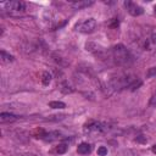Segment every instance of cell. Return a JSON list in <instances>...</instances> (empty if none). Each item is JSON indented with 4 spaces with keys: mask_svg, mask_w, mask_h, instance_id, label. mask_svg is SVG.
Wrapping results in <instances>:
<instances>
[{
    "mask_svg": "<svg viewBox=\"0 0 156 156\" xmlns=\"http://www.w3.org/2000/svg\"><path fill=\"white\" fill-rule=\"evenodd\" d=\"M136 77L132 76V74H118V76H115L110 79L108 82V88L112 90V91H119L122 89H126L130 85V83L135 79Z\"/></svg>",
    "mask_w": 156,
    "mask_h": 156,
    "instance_id": "cell-1",
    "label": "cell"
},
{
    "mask_svg": "<svg viewBox=\"0 0 156 156\" xmlns=\"http://www.w3.org/2000/svg\"><path fill=\"white\" fill-rule=\"evenodd\" d=\"M112 58L118 66H126L130 62V54L123 44H117L112 49Z\"/></svg>",
    "mask_w": 156,
    "mask_h": 156,
    "instance_id": "cell-2",
    "label": "cell"
},
{
    "mask_svg": "<svg viewBox=\"0 0 156 156\" xmlns=\"http://www.w3.org/2000/svg\"><path fill=\"white\" fill-rule=\"evenodd\" d=\"M0 7L4 9V11L9 12L10 15H20L24 11V2L23 1H18V0H15V1H6V2H1L0 4Z\"/></svg>",
    "mask_w": 156,
    "mask_h": 156,
    "instance_id": "cell-3",
    "label": "cell"
},
{
    "mask_svg": "<svg viewBox=\"0 0 156 156\" xmlns=\"http://www.w3.org/2000/svg\"><path fill=\"white\" fill-rule=\"evenodd\" d=\"M104 130H105V126L96 121H90L89 123H87L84 126V133L88 135H91V136H96V135L101 134Z\"/></svg>",
    "mask_w": 156,
    "mask_h": 156,
    "instance_id": "cell-4",
    "label": "cell"
},
{
    "mask_svg": "<svg viewBox=\"0 0 156 156\" xmlns=\"http://www.w3.org/2000/svg\"><path fill=\"white\" fill-rule=\"evenodd\" d=\"M77 30L82 32V33H93L96 28V21L94 18H87L83 22H80L79 24H77Z\"/></svg>",
    "mask_w": 156,
    "mask_h": 156,
    "instance_id": "cell-5",
    "label": "cell"
},
{
    "mask_svg": "<svg viewBox=\"0 0 156 156\" xmlns=\"http://www.w3.org/2000/svg\"><path fill=\"white\" fill-rule=\"evenodd\" d=\"M9 135H10L11 139H13L15 141H17V143H20V144H24V143H27V141L29 140V134H28L27 132L22 130V129L11 130V132L9 133Z\"/></svg>",
    "mask_w": 156,
    "mask_h": 156,
    "instance_id": "cell-6",
    "label": "cell"
},
{
    "mask_svg": "<svg viewBox=\"0 0 156 156\" xmlns=\"http://www.w3.org/2000/svg\"><path fill=\"white\" fill-rule=\"evenodd\" d=\"M85 49H87V51L93 52L95 56H98V57H100V58H104V57H105L106 51L104 50V48H101V46L98 45L96 43H91V41L87 43V44H85Z\"/></svg>",
    "mask_w": 156,
    "mask_h": 156,
    "instance_id": "cell-7",
    "label": "cell"
},
{
    "mask_svg": "<svg viewBox=\"0 0 156 156\" xmlns=\"http://www.w3.org/2000/svg\"><path fill=\"white\" fill-rule=\"evenodd\" d=\"M124 6H126V9L128 10V12H129L132 16H134V17L140 16V15H143V12H144L143 7L139 6L138 4L133 2V1H126V2H124Z\"/></svg>",
    "mask_w": 156,
    "mask_h": 156,
    "instance_id": "cell-8",
    "label": "cell"
},
{
    "mask_svg": "<svg viewBox=\"0 0 156 156\" xmlns=\"http://www.w3.org/2000/svg\"><path fill=\"white\" fill-rule=\"evenodd\" d=\"M18 118V116L10 113V112H1L0 113V122L1 123H10V122H15Z\"/></svg>",
    "mask_w": 156,
    "mask_h": 156,
    "instance_id": "cell-9",
    "label": "cell"
},
{
    "mask_svg": "<svg viewBox=\"0 0 156 156\" xmlns=\"http://www.w3.org/2000/svg\"><path fill=\"white\" fill-rule=\"evenodd\" d=\"M90 5H93V1H88V0H78V1H72L71 2V6L76 10H82V9H85Z\"/></svg>",
    "mask_w": 156,
    "mask_h": 156,
    "instance_id": "cell-10",
    "label": "cell"
},
{
    "mask_svg": "<svg viewBox=\"0 0 156 156\" xmlns=\"http://www.w3.org/2000/svg\"><path fill=\"white\" fill-rule=\"evenodd\" d=\"M61 138V133L60 132H49V133H45V135H44V140L45 141H54V140H57V139H60Z\"/></svg>",
    "mask_w": 156,
    "mask_h": 156,
    "instance_id": "cell-11",
    "label": "cell"
},
{
    "mask_svg": "<svg viewBox=\"0 0 156 156\" xmlns=\"http://www.w3.org/2000/svg\"><path fill=\"white\" fill-rule=\"evenodd\" d=\"M91 151V146L88 144V143H80L77 147V152L79 155H87Z\"/></svg>",
    "mask_w": 156,
    "mask_h": 156,
    "instance_id": "cell-12",
    "label": "cell"
},
{
    "mask_svg": "<svg viewBox=\"0 0 156 156\" xmlns=\"http://www.w3.org/2000/svg\"><path fill=\"white\" fill-rule=\"evenodd\" d=\"M0 55H1V62L2 63H7V62H12L13 60H15V57L12 56V55H10V54H7L5 50H1V52H0Z\"/></svg>",
    "mask_w": 156,
    "mask_h": 156,
    "instance_id": "cell-13",
    "label": "cell"
},
{
    "mask_svg": "<svg viewBox=\"0 0 156 156\" xmlns=\"http://www.w3.org/2000/svg\"><path fill=\"white\" fill-rule=\"evenodd\" d=\"M141 84H143V82H141L139 78H135V79L130 83V85L128 87V89H129L130 91H134V90H136L138 88H140V87H141Z\"/></svg>",
    "mask_w": 156,
    "mask_h": 156,
    "instance_id": "cell-14",
    "label": "cell"
},
{
    "mask_svg": "<svg viewBox=\"0 0 156 156\" xmlns=\"http://www.w3.org/2000/svg\"><path fill=\"white\" fill-rule=\"evenodd\" d=\"M151 45H156V34H152L146 41H145V48L147 50L151 49Z\"/></svg>",
    "mask_w": 156,
    "mask_h": 156,
    "instance_id": "cell-15",
    "label": "cell"
},
{
    "mask_svg": "<svg viewBox=\"0 0 156 156\" xmlns=\"http://www.w3.org/2000/svg\"><path fill=\"white\" fill-rule=\"evenodd\" d=\"M51 82V74L49 72H43V76H41V83L44 85H49Z\"/></svg>",
    "mask_w": 156,
    "mask_h": 156,
    "instance_id": "cell-16",
    "label": "cell"
},
{
    "mask_svg": "<svg viewBox=\"0 0 156 156\" xmlns=\"http://www.w3.org/2000/svg\"><path fill=\"white\" fill-rule=\"evenodd\" d=\"M49 106L51 108H65L66 104L62 101H51V102H49Z\"/></svg>",
    "mask_w": 156,
    "mask_h": 156,
    "instance_id": "cell-17",
    "label": "cell"
},
{
    "mask_svg": "<svg viewBox=\"0 0 156 156\" xmlns=\"http://www.w3.org/2000/svg\"><path fill=\"white\" fill-rule=\"evenodd\" d=\"M68 150V145L67 144H65V143H62V144H58L57 146H56V149H55V151L57 152V154H65L66 151Z\"/></svg>",
    "mask_w": 156,
    "mask_h": 156,
    "instance_id": "cell-18",
    "label": "cell"
},
{
    "mask_svg": "<svg viewBox=\"0 0 156 156\" xmlns=\"http://www.w3.org/2000/svg\"><path fill=\"white\" fill-rule=\"evenodd\" d=\"M61 91H62L63 94H68V93H72V91H73V88L69 87L67 82H63V83L61 84Z\"/></svg>",
    "mask_w": 156,
    "mask_h": 156,
    "instance_id": "cell-19",
    "label": "cell"
},
{
    "mask_svg": "<svg viewBox=\"0 0 156 156\" xmlns=\"http://www.w3.org/2000/svg\"><path fill=\"white\" fill-rule=\"evenodd\" d=\"M146 77L147 78H152V77H156V66L154 67H150L146 72Z\"/></svg>",
    "mask_w": 156,
    "mask_h": 156,
    "instance_id": "cell-20",
    "label": "cell"
},
{
    "mask_svg": "<svg viewBox=\"0 0 156 156\" xmlns=\"http://www.w3.org/2000/svg\"><path fill=\"white\" fill-rule=\"evenodd\" d=\"M98 155H99V156H105V155H107V147L100 146V147L98 149Z\"/></svg>",
    "mask_w": 156,
    "mask_h": 156,
    "instance_id": "cell-21",
    "label": "cell"
},
{
    "mask_svg": "<svg viewBox=\"0 0 156 156\" xmlns=\"http://www.w3.org/2000/svg\"><path fill=\"white\" fill-rule=\"evenodd\" d=\"M118 156H133V152L130 150H123L122 152L118 154Z\"/></svg>",
    "mask_w": 156,
    "mask_h": 156,
    "instance_id": "cell-22",
    "label": "cell"
},
{
    "mask_svg": "<svg viewBox=\"0 0 156 156\" xmlns=\"http://www.w3.org/2000/svg\"><path fill=\"white\" fill-rule=\"evenodd\" d=\"M136 141L145 143V141H146V139H145V138H143V135H139V136H136Z\"/></svg>",
    "mask_w": 156,
    "mask_h": 156,
    "instance_id": "cell-23",
    "label": "cell"
},
{
    "mask_svg": "<svg viewBox=\"0 0 156 156\" xmlns=\"http://www.w3.org/2000/svg\"><path fill=\"white\" fill-rule=\"evenodd\" d=\"M150 105H156V94L151 98V100H150Z\"/></svg>",
    "mask_w": 156,
    "mask_h": 156,
    "instance_id": "cell-24",
    "label": "cell"
},
{
    "mask_svg": "<svg viewBox=\"0 0 156 156\" xmlns=\"http://www.w3.org/2000/svg\"><path fill=\"white\" fill-rule=\"evenodd\" d=\"M20 156H38V155H35V154H30V152H29V154H21Z\"/></svg>",
    "mask_w": 156,
    "mask_h": 156,
    "instance_id": "cell-25",
    "label": "cell"
},
{
    "mask_svg": "<svg viewBox=\"0 0 156 156\" xmlns=\"http://www.w3.org/2000/svg\"><path fill=\"white\" fill-rule=\"evenodd\" d=\"M151 150H152V152H155V154H156V144H155V145H152Z\"/></svg>",
    "mask_w": 156,
    "mask_h": 156,
    "instance_id": "cell-26",
    "label": "cell"
},
{
    "mask_svg": "<svg viewBox=\"0 0 156 156\" xmlns=\"http://www.w3.org/2000/svg\"><path fill=\"white\" fill-rule=\"evenodd\" d=\"M155 12H156V5H155Z\"/></svg>",
    "mask_w": 156,
    "mask_h": 156,
    "instance_id": "cell-27",
    "label": "cell"
}]
</instances>
